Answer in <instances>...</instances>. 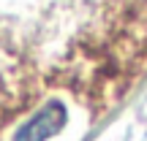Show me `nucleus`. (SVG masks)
<instances>
[{
  "label": "nucleus",
  "instance_id": "f257e3e1",
  "mask_svg": "<svg viewBox=\"0 0 147 141\" xmlns=\"http://www.w3.org/2000/svg\"><path fill=\"white\" fill-rule=\"evenodd\" d=\"M63 125H65V109H63V103L52 100V103H47L36 117H30V120L19 128V133H16L14 141H47Z\"/></svg>",
  "mask_w": 147,
  "mask_h": 141
}]
</instances>
